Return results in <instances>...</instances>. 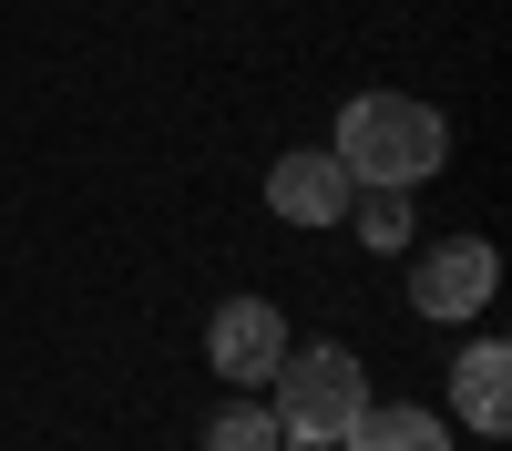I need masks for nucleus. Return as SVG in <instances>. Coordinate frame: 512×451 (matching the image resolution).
Segmentation results:
<instances>
[{"label": "nucleus", "instance_id": "nucleus-6", "mask_svg": "<svg viewBox=\"0 0 512 451\" xmlns=\"http://www.w3.org/2000/svg\"><path fill=\"white\" fill-rule=\"evenodd\" d=\"M451 410H461V431H512V339L461 349V369H451Z\"/></svg>", "mask_w": 512, "mask_h": 451}, {"label": "nucleus", "instance_id": "nucleus-4", "mask_svg": "<svg viewBox=\"0 0 512 451\" xmlns=\"http://www.w3.org/2000/svg\"><path fill=\"white\" fill-rule=\"evenodd\" d=\"M205 359H216L226 380H267V369L287 359V318L267 298H226L216 318H205Z\"/></svg>", "mask_w": 512, "mask_h": 451}, {"label": "nucleus", "instance_id": "nucleus-9", "mask_svg": "<svg viewBox=\"0 0 512 451\" xmlns=\"http://www.w3.org/2000/svg\"><path fill=\"white\" fill-rule=\"evenodd\" d=\"M205 451H277V410H216V421H205Z\"/></svg>", "mask_w": 512, "mask_h": 451}, {"label": "nucleus", "instance_id": "nucleus-1", "mask_svg": "<svg viewBox=\"0 0 512 451\" xmlns=\"http://www.w3.org/2000/svg\"><path fill=\"white\" fill-rule=\"evenodd\" d=\"M338 164H349V185H431L451 164V123L410 93H359L338 113Z\"/></svg>", "mask_w": 512, "mask_h": 451}, {"label": "nucleus", "instance_id": "nucleus-8", "mask_svg": "<svg viewBox=\"0 0 512 451\" xmlns=\"http://www.w3.org/2000/svg\"><path fill=\"white\" fill-rule=\"evenodd\" d=\"M349 226L369 246H410V185H359L349 195Z\"/></svg>", "mask_w": 512, "mask_h": 451}, {"label": "nucleus", "instance_id": "nucleus-3", "mask_svg": "<svg viewBox=\"0 0 512 451\" xmlns=\"http://www.w3.org/2000/svg\"><path fill=\"white\" fill-rule=\"evenodd\" d=\"M492 277H502L492 236H441L431 257L410 267V308H420V318H472V308L492 298Z\"/></svg>", "mask_w": 512, "mask_h": 451}, {"label": "nucleus", "instance_id": "nucleus-5", "mask_svg": "<svg viewBox=\"0 0 512 451\" xmlns=\"http://www.w3.org/2000/svg\"><path fill=\"white\" fill-rule=\"evenodd\" d=\"M349 164H338V154H277V175H267V205H277V216L287 226H338V216H349Z\"/></svg>", "mask_w": 512, "mask_h": 451}, {"label": "nucleus", "instance_id": "nucleus-7", "mask_svg": "<svg viewBox=\"0 0 512 451\" xmlns=\"http://www.w3.org/2000/svg\"><path fill=\"white\" fill-rule=\"evenodd\" d=\"M338 451H451V421H441V410L390 400V410H359V421L338 431Z\"/></svg>", "mask_w": 512, "mask_h": 451}, {"label": "nucleus", "instance_id": "nucleus-2", "mask_svg": "<svg viewBox=\"0 0 512 451\" xmlns=\"http://www.w3.org/2000/svg\"><path fill=\"white\" fill-rule=\"evenodd\" d=\"M267 380H277V441L287 451H338V431L369 410V380L349 349H287Z\"/></svg>", "mask_w": 512, "mask_h": 451}]
</instances>
